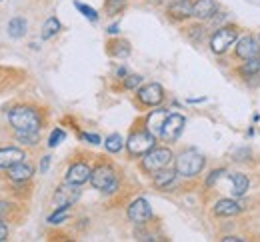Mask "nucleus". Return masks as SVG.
<instances>
[{
  "mask_svg": "<svg viewBox=\"0 0 260 242\" xmlns=\"http://www.w3.org/2000/svg\"><path fill=\"white\" fill-rule=\"evenodd\" d=\"M244 238H238V236H224L222 242H242Z\"/></svg>",
  "mask_w": 260,
  "mask_h": 242,
  "instance_id": "nucleus-36",
  "label": "nucleus"
},
{
  "mask_svg": "<svg viewBox=\"0 0 260 242\" xmlns=\"http://www.w3.org/2000/svg\"><path fill=\"white\" fill-rule=\"evenodd\" d=\"M172 158H174V156H172L170 148H152L150 152L144 154V158H142V168L148 174H154V172H158V170H162V168H166V166L172 162Z\"/></svg>",
  "mask_w": 260,
  "mask_h": 242,
  "instance_id": "nucleus-4",
  "label": "nucleus"
},
{
  "mask_svg": "<svg viewBox=\"0 0 260 242\" xmlns=\"http://www.w3.org/2000/svg\"><path fill=\"white\" fill-rule=\"evenodd\" d=\"M74 6L84 14V18H88V20H92V22H96L98 20V12L94 10V8H90V6L82 4V2H74Z\"/></svg>",
  "mask_w": 260,
  "mask_h": 242,
  "instance_id": "nucleus-28",
  "label": "nucleus"
},
{
  "mask_svg": "<svg viewBox=\"0 0 260 242\" xmlns=\"http://www.w3.org/2000/svg\"><path fill=\"white\" fill-rule=\"evenodd\" d=\"M174 178H176V168L174 170H168V166H166L162 170L154 172V186L156 188H166L168 184L174 182Z\"/></svg>",
  "mask_w": 260,
  "mask_h": 242,
  "instance_id": "nucleus-20",
  "label": "nucleus"
},
{
  "mask_svg": "<svg viewBox=\"0 0 260 242\" xmlns=\"http://www.w3.org/2000/svg\"><path fill=\"white\" fill-rule=\"evenodd\" d=\"M104 146H106V150H108V152H120V150H122V146H124V140H122L120 134H116V132H114V134L106 136Z\"/></svg>",
  "mask_w": 260,
  "mask_h": 242,
  "instance_id": "nucleus-24",
  "label": "nucleus"
},
{
  "mask_svg": "<svg viewBox=\"0 0 260 242\" xmlns=\"http://www.w3.org/2000/svg\"><path fill=\"white\" fill-rule=\"evenodd\" d=\"M6 236H8V226L0 220V240H6Z\"/></svg>",
  "mask_w": 260,
  "mask_h": 242,
  "instance_id": "nucleus-34",
  "label": "nucleus"
},
{
  "mask_svg": "<svg viewBox=\"0 0 260 242\" xmlns=\"http://www.w3.org/2000/svg\"><path fill=\"white\" fill-rule=\"evenodd\" d=\"M68 208H70V206H56V212L48 216V222H50V224L64 222L66 218H68Z\"/></svg>",
  "mask_w": 260,
  "mask_h": 242,
  "instance_id": "nucleus-26",
  "label": "nucleus"
},
{
  "mask_svg": "<svg viewBox=\"0 0 260 242\" xmlns=\"http://www.w3.org/2000/svg\"><path fill=\"white\" fill-rule=\"evenodd\" d=\"M150 216H152V208L146 198H136L128 206V218L134 224H144L146 220H150Z\"/></svg>",
  "mask_w": 260,
  "mask_h": 242,
  "instance_id": "nucleus-10",
  "label": "nucleus"
},
{
  "mask_svg": "<svg viewBox=\"0 0 260 242\" xmlns=\"http://www.w3.org/2000/svg\"><path fill=\"white\" fill-rule=\"evenodd\" d=\"M40 139L38 130H26V132H18L16 130V140H20L22 144H28V146H34Z\"/></svg>",
  "mask_w": 260,
  "mask_h": 242,
  "instance_id": "nucleus-25",
  "label": "nucleus"
},
{
  "mask_svg": "<svg viewBox=\"0 0 260 242\" xmlns=\"http://www.w3.org/2000/svg\"><path fill=\"white\" fill-rule=\"evenodd\" d=\"M228 180H230V192H232V196L234 198H238V196H242L246 190H248V178L244 176V174L240 172H234L228 176Z\"/></svg>",
  "mask_w": 260,
  "mask_h": 242,
  "instance_id": "nucleus-19",
  "label": "nucleus"
},
{
  "mask_svg": "<svg viewBox=\"0 0 260 242\" xmlns=\"http://www.w3.org/2000/svg\"><path fill=\"white\" fill-rule=\"evenodd\" d=\"M48 166H50V156H42V162H40V172L46 174Z\"/></svg>",
  "mask_w": 260,
  "mask_h": 242,
  "instance_id": "nucleus-33",
  "label": "nucleus"
},
{
  "mask_svg": "<svg viewBox=\"0 0 260 242\" xmlns=\"http://www.w3.org/2000/svg\"><path fill=\"white\" fill-rule=\"evenodd\" d=\"M154 142H156V136L148 130H136L132 132L126 140V148L132 156H144L146 152H150L154 148Z\"/></svg>",
  "mask_w": 260,
  "mask_h": 242,
  "instance_id": "nucleus-5",
  "label": "nucleus"
},
{
  "mask_svg": "<svg viewBox=\"0 0 260 242\" xmlns=\"http://www.w3.org/2000/svg\"><path fill=\"white\" fill-rule=\"evenodd\" d=\"M242 76H254V74H258L260 72V58L258 56H254V58H248L246 62H242V66L238 70Z\"/></svg>",
  "mask_w": 260,
  "mask_h": 242,
  "instance_id": "nucleus-23",
  "label": "nucleus"
},
{
  "mask_svg": "<svg viewBox=\"0 0 260 242\" xmlns=\"http://www.w3.org/2000/svg\"><path fill=\"white\" fill-rule=\"evenodd\" d=\"M222 174H224V170H214V172H210L208 180H206V184H208V186H212V184H214V182H216V180H218Z\"/></svg>",
  "mask_w": 260,
  "mask_h": 242,
  "instance_id": "nucleus-32",
  "label": "nucleus"
},
{
  "mask_svg": "<svg viewBox=\"0 0 260 242\" xmlns=\"http://www.w3.org/2000/svg\"><path fill=\"white\" fill-rule=\"evenodd\" d=\"M234 52H236V56H238V58H242V60L254 58V56H258L260 54L258 40H256V38H252V36H244V38H240V40L236 42Z\"/></svg>",
  "mask_w": 260,
  "mask_h": 242,
  "instance_id": "nucleus-11",
  "label": "nucleus"
},
{
  "mask_svg": "<svg viewBox=\"0 0 260 242\" xmlns=\"http://www.w3.org/2000/svg\"><path fill=\"white\" fill-rule=\"evenodd\" d=\"M24 158H26V154H24V150H20V148H14V146L0 148V168H4V170H8L10 166L22 162Z\"/></svg>",
  "mask_w": 260,
  "mask_h": 242,
  "instance_id": "nucleus-13",
  "label": "nucleus"
},
{
  "mask_svg": "<svg viewBox=\"0 0 260 242\" xmlns=\"http://www.w3.org/2000/svg\"><path fill=\"white\" fill-rule=\"evenodd\" d=\"M168 114H170V112H168L166 108H156V110H152V112L148 114V118H146V130L152 132L154 136H160L162 124Z\"/></svg>",
  "mask_w": 260,
  "mask_h": 242,
  "instance_id": "nucleus-14",
  "label": "nucleus"
},
{
  "mask_svg": "<svg viewBox=\"0 0 260 242\" xmlns=\"http://www.w3.org/2000/svg\"><path fill=\"white\" fill-rule=\"evenodd\" d=\"M8 34L12 36V38H20V36L26 34V20L20 18V16L12 18V20L8 22Z\"/></svg>",
  "mask_w": 260,
  "mask_h": 242,
  "instance_id": "nucleus-21",
  "label": "nucleus"
},
{
  "mask_svg": "<svg viewBox=\"0 0 260 242\" xmlns=\"http://www.w3.org/2000/svg\"><path fill=\"white\" fill-rule=\"evenodd\" d=\"M78 198H80L78 184H72V182L62 184V186L54 192V204H56V206H72Z\"/></svg>",
  "mask_w": 260,
  "mask_h": 242,
  "instance_id": "nucleus-9",
  "label": "nucleus"
},
{
  "mask_svg": "<svg viewBox=\"0 0 260 242\" xmlns=\"http://www.w3.org/2000/svg\"><path fill=\"white\" fill-rule=\"evenodd\" d=\"M184 124H186V118H184L182 114H178V112H170L162 124L160 139H162L164 142H176L178 136L182 134V130H184Z\"/></svg>",
  "mask_w": 260,
  "mask_h": 242,
  "instance_id": "nucleus-7",
  "label": "nucleus"
},
{
  "mask_svg": "<svg viewBox=\"0 0 260 242\" xmlns=\"http://www.w3.org/2000/svg\"><path fill=\"white\" fill-rule=\"evenodd\" d=\"M90 166L86 164V162H74L70 168H68V172H66V182H72V184H84L86 180H90Z\"/></svg>",
  "mask_w": 260,
  "mask_h": 242,
  "instance_id": "nucleus-12",
  "label": "nucleus"
},
{
  "mask_svg": "<svg viewBox=\"0 0 260 242\" xmlns=\"http://www.w3.org/2000/svg\"><path fill=\"white\" fill-rule=\"evenodd\" d=\"M168 14L176 20H184L188 16H192V4L188 0H174L170 6H168Z\"/></svg>",
  "mask_w": 260,
  "mask_h": 242,
  "instance_id": "nucleus-18",
  "label": "nucleus"
},
{
  "mask_svg": "<svg viewBox=\"0 0 260 242\" xmlns=\"http://www.w3.org/2000/svg\"><path fill=\"white\" fill-rule=\"evenodd\" d=\"M110 52L114 54V56H128L130 54V48L126 42H110Z\"/></svg>",
  "mask_w": 260,
  "mask_h": 242,
  "instance_id": "nucleus-27",
  "label": "nucleus"
},
{
  "mask_svg": "<svg viewBox=\"0 0 260 242\" xmlns=\"http://www.w3.org/2000/svg\"><path fill=\"white\" fill-rule=\"evenodd\" d=\"M216 2L214 0H196L192 4V16L200 18V20H206L210 18L212 14H216Z\"/></svg>",
  "mask_w": 260,
  "mask_h": 242,
  "instance_id": "nucleus-16",
  "label": "nucleus"
},
{
  "mask_svg": "<svg viewBox=\"0 0 260 242\" xmlns=\"http://www.w3.org/2000/svg\"><path fill=\"white\" fill-rule=\"evenodd\" d=\"M8 122L18 132L40 130V114L30 106H14L8 112Z\"/></svg>",
  "mask_w": 260,
  "mask_h": 242,
  "instance_id": "nucleus-1",
  "label": "nucleus"
},
{
  "mask_svg": "<svg viewBox=\"0 0 260 242\" xmlns=\"http://www.w3.org/2000/svg\"><path fill=\"white\" fill-rule=\"evenodd\" d=\"M138 100L142 104H146V106H158V104L164 100V90L160 84H156V82H150V84H146V86H142L140 90H138Z\"/></svg>",
  "mask_w": 260,
  "mask_h": 242,
  "instance_id": "nucleus-8",
  "label": "nucleus"
},
{
  "mask_svg": "<svg viewBox=\"0 0 260 242\" xmlns=\"http://www.w3.org/2000/svg\"><path fill=\"white\" fill-rule=\"evenodd\" d=\"M82 139L88 140L90 144H98L100 142V136H96V134H82Z\"/></svg>",
  "mask_w": 260,
  "mask_h": 242,
  "instance_id": "nucleus-35",
  "label": "nucleus"
},
{
  "mask_svg": "<svg viewBox=\"0 0 260 242\" xmlns=\"http://www.w3.org/2000/svg\"><path fill=\"white\" fill-rule=\"evenodd\" d=\"M204 164H206V158L202 154H198L196 150H186L176 158V174L184 178H192L202 172Z\"/></svg>",
  "mask_w": 260,
  "mask_h": 242,
  "instance_id": "nucleus-2",
  "label": "nucleus"
},
{
  "mask_svg": "<svg viewBox=\"0 0 260 242\" xmlns=\"http://www.w3.org/2000/svg\"><path fill=\"white\" fill-rule=\"evenodd\" d=\"M106 12L108 14H118L124 8V0H106Z\"/></svg>",
  "mask_w": 260,
  "mask_h": 242,
  "instance_id": "nucleus-30",
  "label": "nucleus"
},
{
  "mask_svg": "<svg viewBox=\"0 0 260 242\" xmlns=\"http://www.w3.org/2000/svg\"><path fill=\"white\" fill-rule=\"evenodd\" d=\"M90 182H92V186H94L96 190L106 192V194H110V192H114V190L118 188L116 172H114V168L108 166V164L96 166V168L92 170V174H90Z\"/></svg>",
  "mask_w": 260,
  "mask_h": 242,
  "instance_id": "nucleus-3",
  "label": "nucleus"
},
{
  "mask_svg": "<svg viewBox=\"0 0 260 242\" xmlns=\"http://www.w3.org/2000/svg\"><path fill=\"white\" fill-rule=\"evenodd\" d=\"M242 210V204L234 198H222L214 204V214L216 216H236Z\"/></svg>",
  "mask_w": 260,
  "mask_h": 242,
  "instance_id": "nucleus-15",
  "label": "nucleus"
},
{
  "mask_svg": "<svg viewBox=\"0 0 260 242\" xmlns=\"http://www.w3.org/2000/svg\"><path fill=\"white\" fill-rule=\"evenodd\" d=\"M32 174H34V168L28 162H24V160L8 168V176H10L14 182H26V180L32 178Z\"/></svg>",
  "mask_w": 260,
  "mask_h": 242,
  "instance_id": "nucleus-17",
  "label": "nucleus"
},
{
  "mask_svg": "<svg viewBox=\"0 0 260 242\" xmlns=\"http://www.w3.org/2000/svg\"><path fill=\"white\" fill-rule=\"evenodd\" d=\"M236 40H238V28L236 26H222L210 38V48L214 54H224Z\"/></svg>",
  "mask_w": 260,
  "mask_h": 242,
  "instance_id": "nucleus-6",
  "label": "nucleus"
},
{
  "mask_svg": "<svg viewBox=\"0 0 260 242\" xmlns=\"http://www.w3.org/2000/svg\"><path fill=\"white\" fill-rule=\"evenodd\" d=\"M58 30H60V22H58V18H54V16H50L46 22H44V26H42V38L44 40H50L52 36L58 34Z\"/></svg>",
  "mask_w": 260,
  "mask_h": 242,
  "instance_id": "nucleus-22",
  "label": "nucleus"
},
{
  "mask_svg": "<svg viewBox=\"0 0 260 242\" xmlns=\"http://www.w3.org/2000/svg\"><path fill=\"white\" fill-rule=\"evenodd\" d=\"M108 32H110V34H116V32H118V24H112V26L108 28Z\"/></svg>",
  "mask_w": 260,
  "mask_h": 242,
  "instance_id": "nucleus-37",
  "label": "nucleus"
},
{
  "mask_svg": "<svg viewBox=\"0 0 260 242\" xmlns=\"http://www.w3.org/2000/svg\"><path fill=\"white\" fill-rule=\"evenodd\" d=\"M64 139H66L64 130H62V128H54V130H52V134H50V139H48V146H50V148H54V146H58Z\"/></svg>",
  "mask_w": 260,
  "mask_h": 242,
  "instance_id": "nucleus-29",
  "label": "nucleus"
},
{
  "mask_svg": "<svg viewBox=\"0 0 260 242\" xmlns=\"http://www.w3.org/2000/svg\"><path fill=\"white\" fill-rule=\"evenodd\" d=\"M140 82H142V76H138V74H130V76L124 78V88H130V90H132V88H136Z\"/></svg>",
  "mask_w": 260,
  "mask_h": 242,
  "instance_id": "nucleus-31",
  "label": "nucleus"
}]
</instances>
